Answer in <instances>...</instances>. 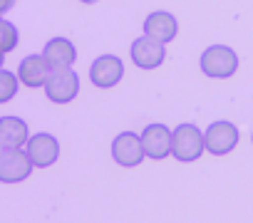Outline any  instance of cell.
I'll return each mask as SVG.
<instances>
[{
    "instance_id": "7402d4cb",
    "label": "cell",
    "mask_w": 253,
    "mask_h": 223,
    "mask_svg": "<svg viewBox=\"0 0 253 223\" xmlns=\"http://www.w3.org/2000/svg\"><path fill=\"white\" fill-rule=\"evenodd\" d=\"M0 18H3V15H0Z\"/></svg>"
},
{
    "instance_id": "ffe728a7",
    "label": "cell",
    "mask_w": 253,
    "mask_h": 223,
    "mask_svg": "<svg viewBox=\"0 0 253 223\" xmlns=\"http://www.w3.org/2000/svg\"><path fill=\"white\" fill-rule=\"evenodd\" d=\"M251 144H253V134H251Z\"/></svg>"
},
{
    "instance_id": "9a60e30c",
    "label": "cell",
    "mask_w": 253,
    "mask_h": 223,
    "mask_svg": "<svg viewBox=\"0 0 253 223\" xmlns=\"http://www.w3.org/2000/svg\"><path fill=\"white\" fill-rule=\"evenodd\" d=\"M18 89H20L18 74L10 72V70H3V67H0V104L10 102V99L18 94Z\"/></svg>"
},
{
    "instance_id": "2e32d148",
    "label": "cell",
    "mask_w": 253,
    "mask_h": 223,
    "mask_svg": "<svg viewBox=\"0 0 253 223\" xmlns=\"http://www.w3.org/2000/svg\"><path fill=\"white\" fill-rule=\"evenodd\" d=\"M18 40H20V33H18V28H15L10 20L0 18V50H3V52H10V50H15V47H18Z\"/></svg>"
},
{
    "instance_id": "3957f363",
    "label": "cell",
    "mask_w": 253,
    "mask_h": 223,
    "mask_svg": "<svg viewBox=\"0 0 253 223\" xmlns=\"http://www.w3.org/2000/svg\"><path fill=\"white\" fill-rule=\"evenodd\" d=\"M45 94L50 102L55 104H67L80 94V77L72 67H62V70H50L47 79H45Z\"/></svg>"
},
{
    "instance_id": "7c38bea8",
    "label": "cell",
    "mask_w": 253,
    "mask_h": 223,
    "mask_svg": "<svg viewBox=\"0 0 253 223\" xmlns=\"http://www.w3.org/2000/svg\"><path fill=\"white\" fill-rule=\"evenodd\" d=\"M42 57L50 65V70H62V67H72L75 65L77 50H75V45L67 37H52L42 47Z\"/></svg>"
},
{
    "instance_id": "52a82bcc",
    "label": "cell",
    "mask_w": 253,
    "mask_h": 223,
    "mask_svg": "<svg viewBox=\"0 0 253 223\" xmlns=\"http://www.w3.org/2000/svg\"><path fill=\"white\" fill-rule=\"evenodd\" d=\"M112 159L124 166V169H134L144 161V149H142V139L134 132H122L114 137L112 142Z\"/></svg>"
},
{
    "instance_id": "d6986e66",
    "label": "cell",
    "mask_w": 253,
    "mask_h": 223,
    "mask_svg": "<svg viewBox=\"0 0 253 223\" xmlns=\"http://www.w3.org/2000/svg\"><path fill=\"white\" fill-rule=\"evenodd\" d=\"M82 3H87V5H92V3H99V0H82Z\"/></svg>"
},
{
    "instance_id": "9c48e42d",
    "label": "cell",
    "mask_w": 253,
    "mask_h": 223,
    "mask_svg": "<svg viewBox=\"0 0 253 223\" xmlns=\"http://www.w3.org/2000/svg\"><path fill=\"white\" fill-rule=\"evenodd\" d=\"M142 149H144V156L154 159V161H162L171 154V129L167 124H149L142 134Z\"/></svg>"
},
{
    "instance_id": "e0dca14e",
    "label": "cell",
    "mask_w": 253,
    "mask_h": 223,
    "mask_svg": "<svg viewBox=\"0 0 253 223\" xmlns=\"http://www.w3.org/2000/svg\"><path fill=\"white\" fill-rule=\"evenodd\" d=\"M13 3H15V0H0V15H3V13H8Z\"/></svg>"
},
{
    "instance_id": "8992f818",
    "label": "cell",
    "mask_w": 253,
    "mask_h": 223,
    "mask_svg": "<svg viewBox=\"0 0 253 223\" xmlns=\"http://www.w3.org/2000/svg\"><path fill=\"white\" fill-rule=\"evenodd\" d=\"M33 164L25 149H3L0 154V184H20L33 174Z\"/></svg>"
},
{
    "instance_id": "5bb4252c",
    "label": "cell",
    "mask_w": 253,
    "mask_h": 223,
    "mask_svg": "<svg viewBox=\"0 0 253 223\" xmlns=\"http://www.w3.org/2000/svg\"><path fill=\"white\" fill-rule=\"evenodd\" d=\"M28 137L30 132H28L25 119L13 117V114L0 117V147L3 149H23Z\"/></svg>"
},
{
    "instance_id": "4fadbf2b",
    "label": "cell",
    "mask_w": 253,
    "mask_h": 223,
    "mask_svg": "<svg viewBox=\"0 0 253 223\" xmlns=\"http://www.w3.org/2000/svg\"><path fill=\"white\" fill-rule=\"evenodd\" d=\"M47 74H50V65L45 62L42 55H28L18 65V79H20V84H25L30 89L42 87L45 79H47Z\"/></svg>"
},
{
    "instance_id": "ac0fdd59",
    "label": "cell",
    "mask_w": 253,
    "mask_h": 223,
    "mask_svg": "<svg viewBox=\"0 0 253 223\" xmlns=\"http://www.w3.org/2000/svg\"><path fill=\"white\" fill-rule=\"evenodd\" d=\"M3 62H5V52L0 50V67H3Z\"/></svg>"
},
{
    "instance_id": "5b68a950",
    "label": "cell",
    "mask_w": 253,
    "mask_h": 223,
    "mask_svg": "<svg viewBox=\"0 0 253 223\" xmlns=\"http://www.w3.org/2000/svg\"><path fill=\"white\" fill-rule=\"evenodd\" d=\"M238 127L231 124V122H213L206 132H204V149L213 156H223L228 151L236 149L238 144Z\"/></svg>"
},
{
    "instance_id": "ba28073f",
    "label": "cell",
    "mask_w": 253,
    "mask_h": 223,
    "mask_svg": "<svg viewBox=\"0 0 253 223\" xmlns=\"http://www.w3.org/2000/svg\"><path fill=\"white\" fill-rule=\"evenodd\" d=\"M124 77V62L117 55H102L89 65V79L97 89H112Z\"/></svg>"
},
{
    "instance_id": "277c9868",
    "label": "cell",
    "mask_w": 253,
    "mask_h": 223,
    "mask_svg": "<svg viewBox=\"0 0 253 223\" xmlns=\"http://www.w3.org/2000/svg\"><path fill=\"white\" fill-rule=\"evenodd\" d=\"M23 149H25V154H28V159H30V164L35 169H47V166H52L60 159V142L52 134H47V132L28 137Z\"/></svg>"
},
{
    "instance_id": "44dd1931",
    "label": "cell",
    "mask_w": 253,
    "mask_h": 223,
    "mask_svg": "<svg viewBox=\"0 0 253 223\" xmlns=\"http://www.w3.org/2000/svg\"><path fill=\"white\" fill-rule=\"evenodd\" d=\"M0 154H3V147H0Z\"/></svg>"
},
{
    "instance_id": "8fae6325",
    "label": "cell",
    "mask_w": 253,
    "mask_h": 223,
    "mask_svg": "<svg viewBox=\"0 0 253 223\" xmlns=\"http://www.w3.org/2000/svg\"><path fill=\"white\" fill-rule=\"evenodd\" d=\"M176 33H179V23L167 10H154L144 20V35L152 37V40H157V42H162V45L171 42L176 37Z\"/></svg>"
},
{
    "instance_id": "6da1fadb",
    "label": "cell",
    "mask_w": 253,
    "mask_h": 223,
    "mask_svg": "<svg viewBox=\"0 0 253 223\" xmlns=\"http://www.w3.org/2000/svg\"><path fill=\"white\" fill-rule=\"evenodd\" d=\"M199 67L206 77L213 79H228L236 74L238 70V55L228 47V45H211L201 52Z\"/></svg>"
},
{
    "instance_id": "30bf717a",
    "label": "cell",
    "mask_w": 253,
    "mask_h": 223,
    "mask_svg": "<svg viewBox=\"0 0 253 223\" xmlns=\"http://www.w3.org/2000/svg\"><path fill=\"white\" fill-rule=\"evenodd\" d=\"M129 57H132V62H134L139 70H157V67L164 62L167 50H164L162 42H157V40L142 35V37H137V40L132 42Z\"/></svg>"
},
{
    "instance_id": "7a4b0ae2",
    "label": "cell",
    "mask_w": 253,
    "mask_h": 223,
    "mask_svg": "<svg viewBox=\"0 0 253 223\" xmlns=\"http://www.w3.org/2000/svg\"><path fill=\"white\" fill-rule=\"evenodd\" d=\"M204 132L196 127V124H179L174 132H171V154L176 161H196L201 154H204Z\"/></svg>"
}]
</instances>
